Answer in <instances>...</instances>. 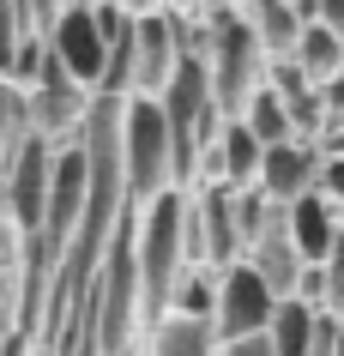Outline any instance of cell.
Segmentation results:
<instances>
[{"label":"cell","instance_id":"16","mask_svg":"<svg viewBox=\"0 0 344 356\" xmlns=\"http://www.w3.org/2000/svg\"><path fill=\"white\" fill-rule=\"evenodd\" d=\"M296 60H302V73L314 79V85H326V79L344 67V31H332V24L308 19L302 37H296Z\"/></svg>","mask_w":344,"mask_h":356},{"label":"cell","instance_id":"25","mask_svg":"<svg viewBox=\"0 0 344 356\" xmlns=\"http://www.w3.org/2000/svg\"><path fill=\"white\" fill-rule=\"evenodd\" d=\"M60 6H67V0H31V19H37V31H49V24H55Z\"/></svg>","mask_w":344,"mask_h":356},{"label":"cell","instance_id":"26","mask_svg":"<svg viewBox=\"0 0 344 356\" xmlns=\"http://www.w3.org/2000/svg\"><path fill=\"white\" fill-rule=\"evenodd\" d=\"M6 260H13V218L0 206V272H6Z\"/></svg>","mask_w":344,"mask_h":356},{"label":"cell","instance_id":"13","mask_svg":"<svg viewBox=\"0 0 344 356\" xmlns=\"http://www.w3.org/2000/svg\"><path fill=\"white\" fill-rule=\"evenodd\" d=\"M218 320L211 314H163L151 326V356H211Z\"/></svg>","mask_w":344,"mask_h":356},{"label":"cell","instance_id":"10","mask_svg":"<svg viewBox=\"0 0 344 356\" xmlns=\"http://www.w3.org/2000/svg\"><path fill=\"white\" fill-rule=\"evenodd\" d=\"M320 163H326L320 139H302V133H290V139L266 145V157H260V188H266L272 200H296V193L320 188Z\"/></svg>","mask_w":344,"mask_h":356},{"label":"cell","instance_id":"21","mask_svg":"<svg viewBox=\"0 0 344 356\" xmlns=\"http://www.w3.org/2000/svg\"><path fill=\"white\" fill-rule=\"evenodd\" d=\"M320 193L326 200H344V157H326L320 163Z\"/></svg>","mask_w":344,"mask_h":356},{"label":"cell","instance_id":"8","mask_svg":"<svg viewBox=\"0 0 344 356\" xmlns=\"http://www.w3.org/2000/svg\"><path fill=\"white\" fill-rule=\"evenodd\" d=\"M181 49H188V31H181L175 13H157V6L133 13V91L157 97L163 85H170Z\"/></svg>","mask_w":344,"mask_h":356},{"label":"cell","instance_id":"20","mask_svg":"<svg viewBox=\"0 0 344 356\" xmlns=\"http://www.w3.org/2000/svg\"><path fill=\"white\" fill-rule=\"evenodd\" d=\"M211 356H278V350H272L266 332H248V338H224V350H211Z\"/></svg>","mask_w":344,"mask_h":356},{"label":"cell","instance_id":"12","mask_svg":"<svg viewBox=\"0 0 344 356\" xmlns=\"http://www.w3.org/2000/svg\"><path fill=\"white\" fill-rule=\"evenodd\" d=\"M290 236H296V248H302L308 266H320L326 254H332L338 229H332V200H326L320 188H308V193L290 200Z\"/></svg>","mask_w":344,"mask_h":356},{"label":"cell","instance_id":"27","mask_svg":"<svg viewBox=\"0 0 344 356\" xmlns=\"http://www.w3.org/2000/svg\"><path fill=\"white\" fill-rule=\"evenodd\" d=\"M0 350H6V332H0Z\"/></svg>","mask_w":344,"mask_h":356},{"label":"cell","instance_id":"23","mask_svg":"<svg viewBox=\"0 0 344 356\" xmlns=\"http://www.w3.org/2000/svg\"><path fill=\"white\" fill-rule=\"evenodd\" d=\"M314 19L332 24V31H344V0H314Z\"/></svg>","mask_w":344,"mask_h":356},{"label":"cell","instance_id":"14","mask_svg":"<svg viewBox=\"0 0 344 356\" xmlns=\"http://www.w3.org/2000/svg\"><path fill=\"white\" fill-rule=\"evenodd\" d=\"M248 6L254 31H260V49L266 55H296V37H302V13L296 0H242Z\"/></svg>","mask_w":344,"mask_h":356},{"label":"cell","instance_id":"9","mask_svg":"<svg viewBox=\"0 0 344 356\" xmlns=\"http://www.w3.org/2000/svg\"><path fill=\"white\" fill-rule=\"evenodd\" d=\"M85 91L91 85H79L73 73H67V60L49 49L42 55V73L37 85H31V121H37V133H49V139H67V133H79V121H85Z\"/></svg>","mask_w":344,"mask_h":356},{"label":"cell","instance_id":"28","mask_svg":"<svg viewBox=\"0 0 344 356\" xmlns=\"http://www.w3.org/2000/svg\"><path fill=\"white\" fill-rule=\"evenodd\" d=\"M0 6H6V0H0Z\"/></svg>","mask_w":344,"mask_h":356},{"label":"cell","instance_id":"6","mask_svg":"<svg viewBox=\"0 0 344 356\" xmlns=\"http://www.w3.org/2000/svg\"><path fill=\"white\" fill-rule=\"evenodd\" d=\"M272 308H278V290L260 278L254 260H236L224 266L218 278V338H248V332H266L272 326Z\"/></svg>","mask_w":344,"mask_h":356},{"label":"cell","instance_id":"18","mask_svg":"<svg viewBox=\"0 0 344 356\" xmlns=\"http://www.w3.org/2000/svg\"><path fill=\"white\" fill-rule=\"evenodd\" d=\"M175 314H218V278H211V266H193V272H181V284H175Z\"/></svg>","mask_w":344,"mask_h":356},{"label":"cell","instance_id":"19","mask_svg":"<svg viewBox=\"0 0 344 356\" xmlns=\"http://www.w3.org/2000/svg\"><path fill=\"white\" fill-rule=\"evenodd\" d=\"M338 338H344V320L332 308L314 314V338H308V356H338Z\"/></svg>","mask_w":344,"mask_h":356},{"label":"cell","instance_id":"15","mask_svg":"<svg viewBox=\"0 0 344 356\" xmlns=\"http://www.w3.org/2000/svg\"><path fill=\"white\" fill-rule=\"evenodd\" d=\"M314 314H320V308H314L308 296H278V308H272V326H266L272 350H278V356H308Z\"/></svg>","mask_w":344,"mask_h":356},{"label":"cell","instance_id":"1","mask_svg":"<svg viewBox=\"0 0 344 356\" xmlns=\"http://www.w3.org/2000/svg\"><path fill=\"white\" fill-rule=\"evenodd\" d=\"M181 272H188V193L163 188L157 200H145L139 218V314L151 326L170 314Z\"/></svg>","mask_w":344,"mask_h":356},{"label":"cell","instance_id":"2","mask_svg":"<svg viewBox=\"0 0 344 356\" xmlns=\"http://www.w3.org/2000/svg\"><path fill=\"white\" fill-rule=\"evenodd\" d=\"M206 67H211V97H218V109L242 115L254 103V91L266 85V49H260V31H254L248 6H236V0H218L206 19Z\"/></svg>","mask_w":344,"mask_h":356},{"label":"cell","instance_id":"4","mask_svg":"<svg viewBox=\"0 0 344 356\" xmlns=\"http://www.w3.org/2000/svg\"><path fill=\"white\" fill-rule=\"evenodd\" d=\"M49 181H55V139L49 133H24V145L13 151V163L0 169V206L13 218L19 236L42 229V206H49Z\"/></svg>","mask_w":344,"mask_h":356},{"label":"cell","instance_id":"22","mask_svg":"<svg viewBox=\"0 0 344 356\" xmlns=\"http://www.w3.org/2000/svg\"><path fill=\"white\" fill-rule=\"evenodd\" d=\"M320 151L326 157H344V115L326 109V127H320Z\"/></svg>","mask_w":344,"mask_h":356},{"label":"cell","instance_id":"3","mask_svg":"<svg viewBox=\"0 0 344 356\" xmlns=\"http://www.w3.org/2000/svg\"><path fill=\"white\" fill-rule=\"evenodd\" d=\"M121 169H127V200L145 206L163 188H175V145H170V121L163 103L145 91L127 97L121 109Z\"/></svg>","mask_w":344,"mask_h":356},{"label":"cell","instance_id":"7","mask_svg":"<svg viewBox=\"0 0 344 356\" xmlns=\"http://www.w3.org/2000/svg\"><path fill=\"white\" fill-rule=\"evenodd\" d=\"M42 37H49V49H55L60 60H67V73H73L79 85H91V91L103 85V67H109V37H103V24H97V6L67 0Z\"/></svg>","mask_w":344,"mask_h":356},{"label":"cell","instance_id":"11","mask_svg":"<svg viewBox=\"0 0 344 356\" xmlns=\"http://www.w3.org/2000/svg\"><path fill=\"white\" fill-rule=\"evenodd\" d=\"M260 157H266V145L254 139V127L242 121V115H229V121H224V133L211 139V157H206V169H211V181L248 188V181H260Z\"/></svg>","mask_w":344,"mask_h":356},{"label":"cell","instance_id":"17","mask_svg":"<svg viewBox=\"0 0 344 356\" xmlns=\"http://www.w3.org/2000/svg\"><path fill=\"white\" fill-rule=\"evenodd\" d=\"M242 121L254 127V139H260V145H278V139H290V133H296V121H290V109H284V97L272 91V85H260V91H254V103L242 109Z\"/></svg>","mask_w":344,"mask_h":356},{"label":"cell","instance_id":"5","mask_svg":"<svg viewBox=\"0 0 344 356\" xmlns=\"http://www.w3.org/2000/svg\"><path fill=\"white\" fill-rule=\"evenodd\" d=\"M85 193H91V151H85V121H79V133L55 151V181H49V206H42V229H37L55 260L67 254L79 218H85Z\"/></svg>","mask_w":344,"mask_h":356},{"label":"cell","instance_id":"24","mask_svg":"<svg viewBox=\"0 0 344 356\" xmlns=\"http://www.w3.org/2000/svg\"><path fill=\"white\" fill-rule=\"evenodd\" d=\"M320 91H326V109H332V115H344V67H338L332 79H326Z\"/></svg>","mask_w":344,"mask_h":356}]
</instances>
